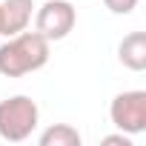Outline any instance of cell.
Masks as SVG:
<instances>
[{"mask_svg": "<svg viewBox=\"0 0 146 146\" xmlns=\"http://www.w3.org/2000/svg\"><path fill=\"white\" fill-rule=\"evenodd\" d=\"M49 40L40 32H17L0 46V75L3 78H23L49 63Z\"/></svg>", "mask_w": 146, "mask_h": 146, "instance_id": "1", "label": "cell"}, {"mask_svg": "<svg viewBox=\"0 0 146 146\" xmlns=\"http://www.w3.org/2000/svg\"><path fill=\"white\" fill-rule=\"evenodd\" d=\"M40 120V109L29 95H15L0 100V137L9 143H20L26 137H32V132L37 129Z\"/></svg>", "mask_w": 146, "mask_h": 146, "instance_id": "2", "label": "cell"}, {"mask_svg": "<svg viewBox=\"0 0 146 146\" xmlns=\"http://www.w3.org/2000/svg\"><path fill=\"white\" fill-rule=\"evenodd\" d=\"M109 117L112 123L126 132V135H140L146 132V92L132 89V92H120L115 95L112 106H109Z\"/></svg>", "mask_w": 146, "mask_h": 146, "instance_id": "3", "label": "cell"}, {"mask_svg": "<svg viewBox=\"0 0 146 146\" xmlns=\"http://www.w3.org/2000/svg\"><path fill=\"white\" fill-rule=\"evenodd\" d=\"M78 23V12L69 0H46L37 9L35 17V32H40L49 43L52 40H63Z\"/></svg>", "mask_w": 146, "mask_h": 146, "instance_id": "4", "label": "cell"}, {"mask_svg": "<svg viewBox=\"0 0 146 146\" xmlns=\"http://www.w3.org/2000/svg\"><path fill=\"white\" fill-rule=\"evenodd\" d=\"M117 57L126 69L143 72L146 69V32H129L117 46Z\"/></svg>", "mask_w": 146, "mask_h": 146, "instance_id": "5", "label": "cell"}, {"mask_svg": "<svg viewBox=\"0 0 146 146\" xmlns=\"http://www.w3.org/2000/svg\"><path fill=\"white\" fill-rule=\"evenodd\" d=\"M3 37H12L17 32H23L32 20V0H3Z\"/></svg>", "mask_w": 146, "mask_h": 146, "instance_id": "6", "label": "cell"}, {"mask_svg": "<svg viewBox=\"0 0 146 146\" xmlns=\"http://www.w3.org/2000/svg\"><path fill=\"white\" fill-rule=\"evenodd\" d=\"M37 143H40V146H80L83 137H80V132H78L75 126H69V123H54V126H49V129L40 132Z\"/></svg>", "mask_w": 146, "mask_h": 146, "instance_id": "7", "label": "cell"}, {"mask_svg": "<svg viewBox=\"0 0 146 146\" xmlns=\"http://www.w3.org/2000/svg\"><path fill=\"white\" fill-rule=\"evenodd\" d=\"M103 6L112 15H132L137 9V0H103Z\"/></svg>", "mask_w": 146, "mask_h": 146, "instance_id": "8", "label": "cell"}, {"mask_svg": "<svg viewBox=\"0 0 146 146\" xmlns=\"http://www.w3.org/2000/svg\"><path fill=\"white\" fill-rule=\"evenodd\" d=\"M103 146H132V140H129L126 132H120V135H106L103 137Z\"/></svg>", "mask_w": 146, "mask_h": 146, "instance_id": "9", "label": "cell"}, {"mask_svg": "<svg viewBox=\"0 0 146 146\" xmlns=\"http://www.w3.org/2000/svg\"><path fill=\"white\" fill-rule=\"evenodd\" d=\"M0 35H3V6H0Z\"/></svg>", "mask_w": 146, "mask_h": 146, "instance_id": "10", "label": "cell"}]
</instances>
